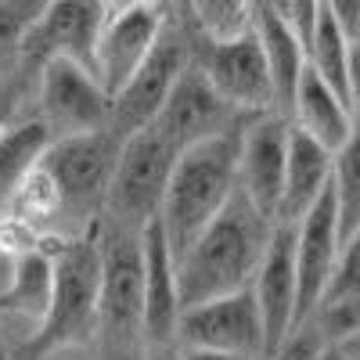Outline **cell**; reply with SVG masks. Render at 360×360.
<instances>
[{
    "label": "cell",
    "instance_id": "cell-1",
    "mask_svg": "<svg viewBox=\"0 0 360 360\" xmlns=\"http://www.w3.org/2000/svg\"><path fill=\"white\" fill-rule=\"evenodd\" d=\"M270 231H274V220H266L259 209H252L249 198L234 188L227 205L173 259L180 310L202 303V299L249 288L259 256L270 242Z\"/></svg>",
    "mask_w": 360,
    "mask_h": 360
},
{
    "label": "cell",
    "instance_id": "cell-2",
    "mask_svg": "<svg viewBox=\"0 0 360 360\" xmlns=\"http://www.w3.org/2000/svg\"><path fill=\"white\" fill-rule=\"evenodd\" d=\"M242 123L227 134L205 137L184 148V152H176L166 198L159 209V227L169 242L173 259L191 245V238L234 195V159H238V130H242Z\"/></svg>",
    "mask_w": 360,
    "mask_h": 360
},
{
    "label": "cell",
    "instance_id": "cell-3",
    "mask_svg": "<svg viewBox=\"0 0 360 360\" xmlns=\"http://www.w3.org/2000/svg\"><path fill=\"white\" fill-rule=\"evenodd\" d=\"M98 339V249L94 238H54V285L40 328L8 360H37L62 346Z\"/></svg>",
    "mask_w": 360,
    "mask_h": 360
},
{
    "label": "cell",
    "instance_id": "cell-4",
    "mask_svg": "<svg viewBox=\"0 0 360 360\" xmlns=\"http://www.w3.org/2000/svg\"><path fill=\"white\" fill-rule=\"evenodd\" d=\"M115 152L119 137L108 130L51 141L40 166L58 191V238H83L101 220Z\"/></svg>",
    "mask_w": 360,
    "mask_h": 360
},
{
    "label": "cell",
    "instance_id": "cell-5",
    "mask_svg": "<svg viewBox=\"0 0 360 360\" xmlns=\"http://www.w3.org/2000/svg\"><path fill=\"white\" fill-rule=\"evenodd\" d=\"M173 159L176 152L152 127L119 141L101 220L123 231H144L152 220H159Z\"/></svg>",
    "mask_w": 360,
    "mask_h": 360
},
{
    "label": "cell",
    "instance_id": "cell-6",
    "mask_svg": "<svg viewBox=\"0 0 360 360\" xmlns=\"http://www.w3.org/2000/svg\"><path fill=\"white\" fill-rule=\"evenodd\" d=\"M98 249V339L108 346L141 342V231L98 220L90 227Z\"/></svg>",
    "mask_w": 360,
    "mask_h": 360
},
{
    "label": "cell",
    "instance_id": "cell-7",
    "mask_svg": "<svg viewBox=\"0 0 360 360\" xmlns=\"http://www.w3.org/2000/svg\"><path fill=\"white\" fill-rule=\"evenodd\" d=\"M188 62H191V37L169 15L155 47H152V54L144 58V65L112 94L108 134L123 141V137H130L144 127H152V119L159 115L162 101L169 98L176 76L184 72Z\"/></svg>",
    "mask_w": 360,
    "mask_h": 360
},
{
    "label": "cell",
    "instance_id": "cell-8",
    "mask_svg": "<svg viewBox=\"0 0 360 360\" xmlns=\"http://www.w3.org/2000/svg\"><path fill=\"white\" fill-rule=\"evenodd\" d=\"M191 54L209 86L220 94V101L231 105L242 119L274 112V90H270L266 62L252 29H242L227 40L191 37Z\"/></svg>",
    "mask_w": 360,
    "mask_h": 360
},
{
    "label": "cell",
    "instance_id": "cell-9",
    "mask_svg": "<svg viewBox=\"0 0 360 360\" xmlns=\"http://www.w3.org/2000/svg\"><path fill=\"white\" fill-rule=\"evenodd\" d=\"M40 123L51 130V137H79L108 130L112 98L108 90L94 79V72L54 58L37 69V112Z\"/></svg>",
    "mask_w": 360,
    "mask_h": 360
},
{
    "label": "cell",
    "instance_id": "cell-10",
    "mask_svg": "<svg viewBox=\"0 0 360 360\" xmlns=\"http://www.w3.org/2000/svg\"><path fill=\"white\" fill-rule=\"evenodd\" d=\"M176 346H198V349H220L238 353L249 360H263V324L249 288H238L227 295H213L191 303L176 317Z\"/></svg>",
    "mask_w": 360,
    "mask_h": 360
},
{
    "label": "cell",
    "instance_id": "cell-11",
    "mask_svg": "<svg viewBox=\"0 0 360 360\" xmlns=\"http://www.w3.org/2000/svg\"><path fill=\"white\" fill-rule=\"evenodd\" d=\"M105 29L98 0H44L22 40V72L65 58L83 69L94 65V47Z\"/></svg>",
    "mask_w": 360,
    "mask_h": 360
},
{
    "label": "cell",
    "instance_id": "cell-12",
    "mask_svg": "<svg viewBox=\"0 0 360 360\" xmlns=\"http://www.w3.org/2000/svg\"><path fill=\"white\" fill-rule=\"evenodd\" d=\"M238 123H242V115L220 101V94L209 86V79L202 76L195 54H191V62L176 76L159 115L152 119V130L173 148V152H184V148H191L205 137L234 130Z\"/></svg>",
    "mask_w": 360,
    "mask_h": 360
},
{
    "label": "cell",
    "instance_id": "cell-13",
    "mask_svg": "<svg viewBox=\"0 0 360 360\" xmlns=\"http://www.w3.org/2000/svg\"><path fill=\"white\" fill-rule=\"evenodd\" d=\"M285 148H288V119L285 115H249L238 130V159H234V188L249 198L252 209L274 220L285 176Z\"/></svg>",
    "mask_w": 360,
    "mask_h": 360
},
{
    "label": "cell",
    "instance_id": "cell-14",
    "mask_svg": "<svg viewBox=\"0 0 360 360\" xmlns=\"http://www.w3.org/2000/svg\"><path fill=\"white\" fill-rule=\"evenodd\" d=\"M342 238L335 220V198L332 184L317 198L310 213H303L292 224V263H295V324L307 321L314 307L321 303V292L328 285V274L339 259Z\"/></svg>",
    "mask_w": 360,
    "mask_h": 360
},
{
    "label": "cell",
    "instance_id": "cell-15",
    "mask_svg": "<svg viewBox=\"0 0 360 360\" xmlns=\"http://www.w3.org/2000/svg\"><path fill=\"white\" fill-rule=\"evenodd\" d=\"M176 317H180L176 263L159 220H152L141 231V342L144 346L173 342Z\"/></svg>",
    "mask_w": 360,
    "mask_h": 360
},
{
    "label": "cell",
    "instance_id": "cell-16",
    "mask_svg": "<svg viewBox=\"0 0 360 360\" xmlns=\"http://www.w3.org/2000/svg\"><path fill=\"white\" fill-rule=\"evenodd\" d=\"M166 18H169V11L141 4L127 15L105 22L98 47H94V65H90V72H94V79L108 90V98L144 65V58L152 54Z\"/></svg>",
    "mask_w": 360,
    "mask_h": 360
},
{
    "label": "cell",
    "instance_id": "cell-17",
    "mask_svg": "<svg viewBox=\"0 0 360 360\" xmlns=\"http://www.w3.org/2000/svg\"><path fill=\"white\" fill-rule=\"evenodd\" d=\"M263 324V356L295 324V263H292V224H274L259 266L249 281Z\"/></svg>",
    "mask_w": 360,
    "mask_h": 360
},
{
    "label": "cell",
    "instance_id": "cell-18",
    "mask_svg": "<svg viewBox=\"0 0 360 360\" xmlns=\"http://www.w3.org/2000/svg\"><path fill=\"white\" fill-rule=\"evenodd\" d=\"M335 155L321 148L314 137L295 130L288 123V148H285V176H281V198L274 224H295L303 213L317 205V198L332 184Z\"/></svg>",
    "mask_w": 360,
    "mask_h": 360
},
{
    "label": "cell",
    "instance_id": "cell-19",
    "mask_svg": "<svg viewBox=\"0 0 360 360\" xmlns=\"http://www.w3.org/2000/svg\"><path fill=\"white\" fill-rule=\"evenodd\" d=\"M288 123L314 137L321 148L339 155L346 144L356 141V108H349L328 83H321L310 69H303L288 105Z\"/></svg>",
    "mask_w": 360,
    "mask_h": 360
},
{
    "label": "cell",
    "instance_id": "cell-20",
    "mask_svg": "<svg viewBox=\"0 0 360 360\" xmlns=\"http://www.w3.org/2000/svg\"><path fill=\"white\" fill-rule=\"evenodd\" d=\"M249 29L259 40L263 62H266V76H270V90H274V112L288 119V105L295 94V83L307 69V47L299 40L295 29L266 4V0H256Z\"/></svg>",
    "mask_w": 360,
    "mask_h": 360
},
{
    "label": "cell",
    "instance_id": "cell-21",
    "mask_svg": "<svg viewBox=\"0 0 360 360\" xmlns=\"http://www.w3.org/2000/svg\"><path fill=\"white\" fill-rule=\"evenodd\" d=\"M307 69L335 90V94L356 108L360 101V79H356V40H349L339 22L321 8L314 33L307 40Z\"/></svg>",
    "mask_w": 360,
    "mask_h": 360
},
{
    "label": "cell",
    "instance_id": "cell-22",
    "mask_svg": "<svg viewBox=\"0 0 360 360\" xmlns=\"http://www.w3.org/2000/svg\"><path fill=\"white\" fill-rule=\"evenodd\" d=\"M51 130L37 115H11L8 127L0 130V205L22 180L44 162V152L51 148Z\"/></svg>",
    "mask_w": 360,
    "mask_h": 360
},
{
    "label": "cell",
    "instance_id": "cell-23",
    "mask_svg": "<svg viewBox=\"0 0 360 360\" xmlns=\"http://www.w3.org/2000/svg\"><path fill=\"white\" fill-rule=\"evenodd\" d=\"M191 22H195V37L202 40H227L234 33L249 29L256 0H184Z\"/></svg>",
    "mask_w": 360,
    "mask_h": 360
},
{
    "label": "cell",
    "instance_id": "cell-24",
    "mask_svg": "<svg viewBox=\"0 0 360 360\" xmlns=\"http://www.w3.org/2000/svg\"><path fill=\"white\" fill-rule=\"evenodd\" d=\"M44 0H0V79L22 72V40Z\"/></svg>",
    "mask_w": 360,
    "mask_h": 360
},
{
    "label": "cell",
    "instance_id": "cell-25",
    "mask_svg": "<svg viewBox=\"0 0 360 360\" xmlns=\"http://www.w3.org/2000/svg\"><path fill=\"white\" fill-rule=\"evenodd\" d=\"M324 346H342L360 339V299H332V303H317L307 317Z\"/></svg>",
    "mask_w": 360,
    "mask_h": 360
},
{
    "label": "cell",
    "instance_id": "cell-26",
    "mask_svg": "<svg viewBox=\"0 0 360 360\" xmlns=\"http://www.w3.org/2000/svg\"><path fill=\"white\" fill-rule=\"evenodd\" d=\"M332 299H360V238L339 249V259L321 292V303H332Z\"/></svg>",
    "mask_w": 360,
    "mask_h": 360
},
{
    "label": "cell",
    "instance_id": "cell-27",
    "mask_svg": "<svg viewBox=\"0 0 360 360\" xmlns=\"http://www.w3.org/2000/svg\"><path fill=\"white\" fill-rule=\"evenodd\" d=\"M321 349H324V342L314 332V324L310 321H299V324H292L288 332L278 339V346L270 349L263 360H317Z\"/></svg>",
    "mask_w": 360,
    "mask_h": 360
},
{
    "label": "cell",
    "instance_id": "cell-28",
    "mask_svg": "<svg viewBox=\"0 0 360 360\" xmlns=\"http://www.w3.org/2000/svg\"><path fill=\"white\" fill-rule=\"evenodd\" d=\"M266 4L295 29L299 40H303V47H307V40L314 33V22L321 15V0H266Z\"/></svg>",
    "mask_w": 360,
    "mask_h": 360
},
{
    "label": "cell",
    "instance_id": "cell-29",
    "mask_svg": "<svg viewBox=\"0 0 360 360\" xmlns=\"http://www.w3.org/2000/svg\"><path fill=\"white\" fill-rule=\"evenodd\" d=\"M321 8L339 22L349 40H360V0H321Z\"/></svg>",
    "mask_w": 360,
    "mask_h": 360
},
{
    "label": "cell",
    "instance_id": "cell-30",
    "mask_svg": "<svg viewBox=\"0 0 360 360\" xmlns=\"http://www.w3.org/2000/svg\"><path fill=\"white\" fill-rule=\"evenodd\" d=\"M94 360H141V346H108V342H94Z\"/></svg>",
    "mask_w": 360,
    "mask_h": 360
},
{
    "label": "cell",
    "instance_id": "cell-31",
    "mask_svg": "<svg viewBox=\"0 0 360 360\" xmlns=\"http://www.w3.org/2000/svg\"><path fill=\"white\" fill-rule=\"evenodd\" d=\"M180 360H249V356H238V353H220V349H198V346H176Z\"/></svg>",
    "mask_w": 360,
    "mask_h": 360
},
{
    "label": "cell",
    "instance_id": "cell-32",
    "mask_svg": "<svg viewBox=\"0 0 360 360\" xmlns=\"http://www.w3.org/2000/svg\"><path fill=\"white\" fill-rule=\"evenodd\" d=\"M37 360H94V346H62V349H51Z\"/></svg>",
    "mask_w": 360,
    "mask_h": 360
},
{
    "label": "cell",
    "instance_id": "cell-33",
    "mask_svg": "<svg viewBox=\"0 0 360 360\" xmlns=\"http://www.w3.org/2000/svg\"><path fill=\"white\" fill-rule=\"evenodd\" d=\"M356 346H360V339H353V342H342V346H324V349L317 353V360H360Z\"/></svg>",
    "mask_w": 360,
    "mask_h": 360
},
{
    "label": "cell",
    "instance_id": "cell-34",
    "mask_svg": "<svg viewBox=\"0 0 360 360\" xmlns=\"http://www.w3.org/2000/svg\"><path fill=\"white\" fill-rule=\"evenodd\" d=\"M98 8H101L105 22H112V18H119V15H127V11L141 8V0H98Z\"/></svg>",
    "mask_w": 360,
    "mask_h": 360
},
{
    "label": "cell",
    "instance_id": "cell-35",
    "mask_svg": "<svg viewBox=\"0 0 360 360\" xmlns=\"http://www.w3.org/2000/svg\"><path fill=\"white\" fill-rule=\"evenodd\" d=\"M141 360H180L176 342H159V346H141Z\"/></svg>",
    "mask_w": 360,
    "mask_h": 360
},
{
    "label": "cell",
    "instance_id": "cell-36",
    "mask_svg": "<svg viewBox=\"0 0 360 360\" xmlns=\"http://www.w3.org/2000/svg\"><path fill=\"white\" fill-rule=\"evenodd\" d=\"M144 8H162V11H169V4H176V0H141Z\"/></svg>",
    "mask_w": 360,
    "mask_h": 360
},
{
    "label": "cell",
    "instance_id": "cell-37",
    "mask_svg": "<svg viewBox=\"0 0 360 360\" xmlns=\"http://www.w3.org/2000/svg\"><path fill=\"white\" fill-rule=\"evenodd\" d=\"M180 4H184V0H180Z\"/></svg>",
    "mask_w": 360,
    "mask_h": 360
}]
</instances>
